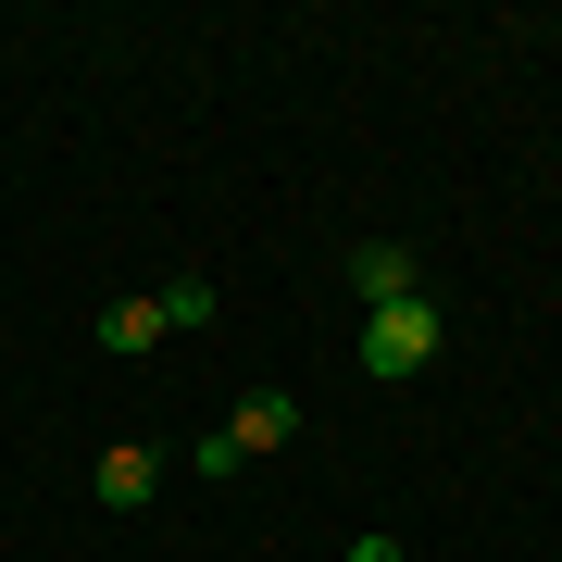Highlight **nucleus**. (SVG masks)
<instances>
[{"mask_svg":"<svg viewBox=\"0 0 562 562\" xmlns=\"http://www.w3.org/2000/svg\"><path fill=\"white\" fill-rule=\"evenodd\" d=\"M438 301H401V313H362V375L375 387H401V375H425V362H438Z\"/></svg>","mask_w":562,"mask_h":562,"instance_id":"nucleus-1","label":"nucleus"},{"mask_svg":"<svg viewBox=\"0 0 562 562\" xmlns=\"http://www.w3.org/2000/svg\"><path fill=\"white\" fill-rule=\"evenodd\" d=\"M350 288H362V313H401V301H425V262H413V238H362V250H350Z\"/></svg>","mask_w":562,"mask_h":562,"instance_id":"nucleus-2","label":"nucleus"},{"mask_svg":"<svg viewBox=\"0 0 562 562\" xmlns=\"http://www.w3.org/2000/svg\"><path fill=\"white\" fill-rule=\"evenodd\" d=\"M350 562H401V538H350Z\"/></svg>","mask_w":562,"mask_h":562,"instance_id":"nucleus-7","label":"nucleus"},{"mask_svg":"<svg viewBox=\"0 0 562 562\" xmlns=\"http://www.w3.org/2000/svg\"><path fill=\"white\" fill-rule=\"evenodd\" d=\"M101 350H125V362H138V350H162V301H125V313L101 325Z\"/></svg>","mask_w":562,"mask_h":562,"instance_id":"nucleus-5","label":"nucleus"},{"mask_svg":"<svg viewBox=\"0 0 562 562\" xmlns=\"http://www.w3.org/2000/svg\"><path fill=\"white\" fill-rule=\"evenodd\" d=\"M150 487H162V462H150L138 438H125V450H101V501H113V513H138Z\"/></svg>","mask_w":562,"mask_h":562,"instance_id":"nucleus-4","label":"nucleus"},{"mask_svg":"<svg viewBox=\"0 0 562 562\" xmlns=\"http://www.w3.org/2000/svg\"><path fill=\"white\" fill-rule=\"evenodd\" d=\"M150 301H162V338H176V325H213V288H201V276H162Z\"/></svg>","mask_w":562,"mask_h":562,"instance_id":"nucleus-6","label":"nucleus"},{"mask_svg":"<svg viewBox=\"0 0 562 562\" xmlns=\"http://www.w3.org/2000/svg\"><path fill=\"white\" fill-rule=\"evenodd\" d=\"M225 438H238V462H250V450H276V438H301V401H288V387H250Z\"/></svg>","mask_w":562,"mask_h":562,"instance_id":"nucleus-3","label":"nucleus"}]
</instances>
